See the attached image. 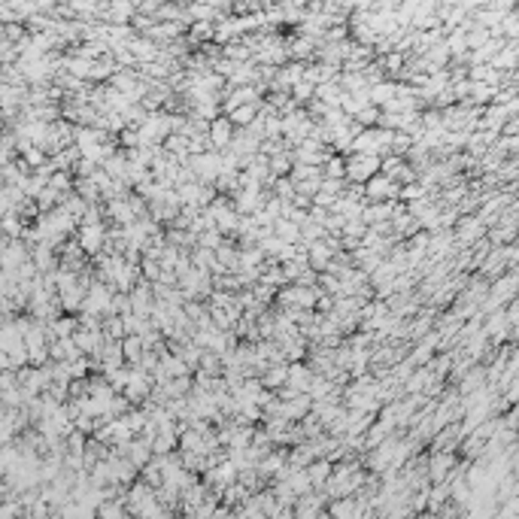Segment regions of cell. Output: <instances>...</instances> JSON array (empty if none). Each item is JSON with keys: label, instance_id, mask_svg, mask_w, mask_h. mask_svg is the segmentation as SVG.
<instances>
[{"label": "cell", "instance_id": "8992f818", "mask_svg": "<svg viewBox=\"0 0 519 519\" xmlns=\"http://www.w3.org/2000/svg\"><path fill=\"white\" fill-rule=\"evenodd\" d=\"M310 380H313V371L307 368V361L286 364V386H289V389H295V392H307Z\"/></svg>", "mask_w": 519, "mask_h": 519}, {"label": "cell", "instance_id": "5bb4252c", "mask_svg": "<svg viewBox=\"0 0 519 519\" xmlns=\"http://www.w3.org/2000/svg\"><path fill=\"white\" fill-rule=\"evenodd\" d=\"M346 177V158L343 155H328L322 164V179H343Z\"/></svg>", "mask_w": 519, "mask_h": 519}, {"label": "cell", "instance_id": "4fadbf2b", "mask_svg": "<svg viewBox=\"0 0 519 519\" xmlns=\"http://www.w3.org/2000/svg\"><path fill=\"white\" fill-rule=\"evenodd\" d=\"M161 392H164V398H167V401H173V398H186L188 392H191V377L167 380V382L161 386Z\"/></svg>", "mask_w": 519, "mask_h": 519}, {"label": "cell", "instance_id": "9c48e42d", "mask_svg": "<svg viewBox=\"0 0 519 519\" xmlns=\"http://www.w3.org/2000/svg\"><path fill=\"white\" fill-rule=\"evenodd\" d=\"M258 382L268 392H277L279 386H286V361H277V364H268V368L261 371Z\"/></svg>", "mask_w": 519, "mask_h": 519}, {"label": "cell", "instance_id": "7a4b0ae2", "mask_svg": "<svg viewBox=\"0 0 519 519\" xmlns=\"http://www.w3.org/2000/svg\"><path fill=\"white\" fill-rule=\"evenodd\" d=\"M361 191H364V204H380V200H398L401 186L392 182L389 177H382V173H373L361 186Z\"/></svg>", "mask_w": 519, "mask_h": 519}, {"label": "cell", "instance_id": "7c38bea8", "mask_svg": "<svg viewBox=\"0 0 519 519\" xmlns=\"http://www.w3.org/2000/svg\"><path fill=\"white\" fill-rule=\"evenodd\" d=\"M255 116H258V106H252V104H243V106H237L234 113H228L225 118L231 122L234 127H249L255 122Z\"/></svg>", "mask_w": 519, "mask_h": 519}, {"label": "cell", "instance_id": "ba28073f", "mask_svg": "<svg viewBox=\"0 0 519 519\" xmlns=\"http://www.w3.org/2000/svg\"><path fill=\"white\" fill-rule=\"evenodd\" d=\"M395 91H398V82H392V79H382V82H377V85H371V88H368L371 106L382 109V106H386L392 97H395Z\"/></svg>", "mask_w": 519, "mask_h": 519}, {"label": "cell", "instance_id": "52a82bcc", "mask_svg": "<svg viewBox=\"0 0 519 519\" xmlns=\"http://www.w3.org/2000/svg\"><path fill=\"white\" fill-rule=\"evenodd\" d=\"M270 234L277 237L279 243H286V246H298L300 243V228L295 222H289V219H277V222L270 225Z\"/></svg>", "mask_w": 519, "mask_h": 519}, {"label": "cell", "instance_id": "6da1fadb", "mask_svg": "<svg viewBox=\"0 0 519 519\" xmlns=\"http://www.w3.org/2000/svg\"><path fill=\"white\" fill-rule=\"evenodd\" d=\"M373 173H380L377 155H346V186H364Z\"/></svg>", "mask_w": 519, "mask_h": 519}, {"label": "cell", "instance_id": "277c9868", "mask_svg": "<svg viewBox=\"0 0 519 519\" xmlns=\"http://www.w3.org/2000/svg\"><path fill=\"white\" fill-rule=\"evenodd\" d=\"M231 137H234V125L228 122L225 116H216L213 122H209V127H207V143H209V149H213V152L228 149Z\"/></svg>", "mask_w": 519, "mask_h": 519}, {"label": "cell", "instance_id": "2e32d148", "mask_svg": "<svg viewBox=\"0 0 519 519\" xmlns=\"http://www.w3.org/2000/svg\"><path fill=\"white\" fill-rule=\"evenodd\" d=\"M222 243H225V237L219 234L216 228H207L204 234H198V243H195V246H204V249L216 252V249H219V246H222Z\"/></svg>", "mask_w": 519, "mask_h": 519}, {"label": "cell", "instance_id": "30bf717a", "mask_svg": "<svg viewBox=\"0 0 519 519\" xmlns=\"http://www.w3.org/2000/svg\"><path fill=\"white\" fill-rule=\"evenodd\" d=\"M118 346H122V359H125V364L127 368H137V364L143 361V343H140V337H122L118 340Z\"/></svg>", "mask_w": 519, "mask_h": 519}, {"label": "cell", "instance_id": "3957f363", "mask_svg": "<svg viewBox=\"0 0 519 519\" xmlns=\"http://www.w3.org/2000/svg\"><path fill=\"white\" fill-rule=\"evenodd\" d=\"M104 243H106V225L104 222H97V225H79L76 246L82 249V255H100V252H104Z\"/></svg>", "mask_w": 519, "mask_h": 519}, {"label": "cell", "instance_id": "9a60e30c", "mask_svg": "<svg viewBox=\"0 0 519 519\" xmlns=\"http://www.w3.org/2000/svg\"><path fill=\"white\" fill-rule=\"evenodd\" d=\"M313 95H316V88L310 85V82H298V85H291V88H289L291 104L300 106V109H304V106L310 104V100H313Z\"/></svg>", "mask_w": 519, "mask_h": 519}, {"label": "cell", "instance_id": "5b68a950", "mask_svg": "<svg viewBox=\"0 0 519 519\" xmlns=\"http://www.w3.org/2000/svg\"><path fill=\"white\" fill-rule=\"evenodd\" d=\"M127 52L134 55L137 67H143V64H152L155 58H158L161 46H155V43L149 40V36H134V40L127 43Z\"/></svg>", "mask_w": 519, "mask_h": 519}, {"label": "cell", "instance_id": "8fae6325", "mask_svg": "<svg viewBox=\"0 0 519 519\" xmlns=\"http://www.w3.org/2000/svg\"><path fill=\"white\" fill-rule=\"evenodd\" d=\"M480 389H486V373H483V364H473L459 380V392L462 395H471V392H480Z\"/></svg>", "mask_w": 519, "mask_h": 519}]
</instances>
